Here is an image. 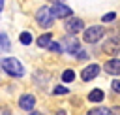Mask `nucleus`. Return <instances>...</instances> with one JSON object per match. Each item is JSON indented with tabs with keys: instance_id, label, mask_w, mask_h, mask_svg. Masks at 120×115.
I'll return each mask as SVG.
<instances>
[{
	"instance_id": "obj_1",
	"label": "nucleus",
	"mask_w": 120,
	"mask_h": 115,
	"mask_svg": "<svg viewBox=\"0 0 120 115\" xmlns=\"http://www.w3.org/2000/svg\"><path fill=\"white\" fill-rule=\"evenodd\" d=\"M2 70H4L6 74L13 75V77H21V75L24 74V68H22V64H21L17 58H11V57H8V58H2Z\"/></svg>"
},
{
	"instance_id": "obj_2",
	"label": "nucleus",
	"mask_w": 120,
	"mask_h": 115,
	"mask_svg": "<svg viewBox=\"0 0 120 115\" xmlns=\"http://www.w3.org/2000/svg\"><path fill=\"white\" fill-rule=\"evenodd\" d=\"M36 21H38V25H39L41 28H51L52 23H54V13H52V9L47 8V6L39 8L38 13H36Z\"/></svg>"
},
{
	"instance_id": "obj_3",
	"label": "nucleus",
	"mask_w": 120,
	"mask_h": 115,
	"mask_svg": "<svg viewBox=\"0 0 120 115\" xmlns=\"http://www.w3.org/2000/svg\"><path fill=\"white\" fill-rule=\"evenodd\" d=\"M60 43H62V49H64L66 53H71V55H79V53H81V43H79V40H77L73 34L66 36Z\"/></svg>"
},
{
	"instance_id": "obj_4",
	"label": "nucleus",
	"mask_w": 120,
	"mask_h": 115,
	"mask_svg": "<svg viewBox=\"0 0 120 115\" xmlns=\"http://www.w3.org/2000/svg\"><path fill=\"white\" fill-rule=\"evenodd\" d=\"M103 34H105V30L99 25L90 26V28H84V41L86 43H96V41H99L103 38Z\"/></svg>"
},
{
	"instance_id": "obj_5",
	"label": "nucleus",
	"mask_w": 120,
	"mask_h": 115,
	"mask_svg": "<svg viewBox=\"0 0 120 115\" xmlns=\"http://www.w3.org/2000/svg\"><path fill=\"white\" fill-rule=\"evenodd\" d=\"M84 28V23H82V19H79V17H69L68 21H66V30L69 32V34H77V32H81Z\"/></svg>"
},
{
	"instance_id": "obj_6",
	"label": "nucleus",
	"mask_w": 120,
	"mask_h": 115,
	"mask_svg": "<svg viewBox=\"0 0 120 115\" xmlns=\"http://www.w3.org/2000/svg\"><path fill=\"white\" fill-rule=\"evenodd\" d=\"M103 51H105V53H109V55H116V53L120 51V38H114V36H111V38L105 41V45H103Z\"/></svg>"
},
{
	"instance_id": "obj_7",
	"label": "nucleus",
	"mask_w": 120,
	"mask_h": 115,
	"mask_svg": "<svg viewBox=\"0 0 120 115\" xmlns=\"http://www.w3.org/2000/svg\"><path fill=\"white\" fill-rule=\"evenodd\" d=\"M51 9H52L54 17H58V19H69L71 17V9L68 6H64V4H54Z\"/></svg>"
},
{
	"instance_id": "obj_8",
	"label": "nucleus",
	"mask_w": 120,
	"mask_h": 115,
	"mask_svg": "<svg viewBox=\"0 0 120 115\" xmlns=\"http://www.w3.org/2000/svg\"><path fill=\"white\" fill-rule=\"evenodd\" d=\"M98 74H99V66H98V64H90V66H86V68L81 72V77H82V81H90V79H94Z\"/></svg>"
},
{
	"instance_id": "obj_9",
	"label": "nucleus",
	"mask_w": 120,
	"mask_h": 115,
	"mask_svg": "<svg viewBox=\"0 0 120 115\" xmlns=\"http://www.w3.org/2000/svg\"><path fill=\"white\" fill-rule=\"evenodd\" d=\"M103 68H105V72L111 74V75H120V60H118V58H111V60H107Z\"/></svg>"
},
{
	"instance_id": "obj_10",
	"label": "nucleus",
	"mask_w": 120,
	"mask_h": 115,
	"mask_svg": "<svg viewBox=\"0 0 120 115\" xmlns=\"http://www.w3.org/2000/svg\"><path fill=\"white\" fill-rule=\"evenodd\" d=\"M19 106H21L22 109L30 111V109H34V106H36V98H34L32 94H22V96L19 98Z\"/></svg>"
},
{
	"instance_id": "obj_11",
	"label": "nucleus",
	"mask_w": 120,
	"mask_h": 115,
	"mask_svg": "<svg viewBox=\"0 0 120 115\" xmlns=\"http://www.w3.org/2000/svg\"><path fill=\"white\" fill-rule=\"evenodd\" d=\"M39 47H49L51 43H52V36L51 34H43V36H39L38 38V41H36Z\"/></svg>"
},
{
	"instance_id": "obj_12",
	"label": "nucleus",
	"mask_w": 120,
	"mask_h": 115,
	"mask_svg": "<svg viewBox=\"0 0 120 115\" xmlns=\"http://www.w3.org/2000/svg\"><path fill=\"white\" fill-rule=\"evenodd\" d=\"M88 100H90V102H101V100H103V90L94 89V90L88 94Z\"/></svg>"
},
{
	"instance_id": "obj_13",
	"label": "nucleus",
	"mask_w": 120,
	"mask_h": 115,
	"mask_svg": "<svg viewBox=\"0 0 120 115\" xmlns=\"http://www.w3.org/2000/svg\"><path fill=\"white\" fill-rule=\"evenodd\" d=\"M88 115H111V109L107 107H94L88 111Z\"/></svg>"
},
{
	"instance_id": "obj_14",
	"label": "nucleus",
	"mask_w": 120,
	"mask_h": 115,
	"mask_svg": "<svg viewBox=\"0 0 120 115\" xmlns=\"http://www.w3.org/2000/svg\"><path fill=\"white\" fill-rule=\"evenodd\" d=\"M73 79H75L73 70H64V74H62V81H64V83H71Z\"/></svg>"
},
{
	"instance_id": "obj_15",
	"label": "nucleus",
	"mask_w": 120,
	"mask_h": 115,
	"mask_svg": "<svg viewBox=\"0 0 120 115\" xmlns=\"http://www.w3.org/2000/svg\"><path fill=\"white\" fill-rule=\"evenodd\" d=\"M0 43H2V49L4 51H9V40H8V34H0Z\"/></svg>"
},
{
	"instance_id": "obj_16",
	"label": "nucleus",
	"mask_w": 120,
	"mask_h": 115,
	"mask_svg": "<svg viewBox=\"0 0 120 115\" xmlns=\"http://www.w3.org/2000/svg\"><path fill=\"white\" fill-rule=\"evenodd\" d=\"M21 43H24V45L32 43V36H30V32H22V34H21Z\"/></svg>"
},
{
	"instance_id": "obj_17",
	"label": "nucleus",
	"mask_w": 120,
	"mask_h": 115,
	"mask_svg": "<svg viewBox=\"0 0 120 115\" xmlns=\"http://www.w3.org/2000/svg\"><path fill=\"white\" fill-rule=\"evenodd\" d=\"M114 17H116V13L111 11V13H105V15L101 17V21H103V23H111V21H114Z\"/></svg>"
},
{
	"instance_id": "obj_18",
	"label": "nucleus",
	"mask_w": 120,
	"mask_h": 115,
	"mask_svg": "<svg viewBox=\"0 0 120 115\" xmlns=\"http://www.w3.org/2000/svg\"><path fill=\"white\" fill-rule=\"evenodd\" d=\"M52 92H54V94H68L69 90H68L64 85H58V87H54V90H52Z\"/></svg>"
},
{
	"instance_id": "obj_19",
	"label": "nucleus",
	"mask_w": 120,
	"mask_h": 115,
	"mask_svg": "<svg viewBox=\"0 0 120 115\" xmlns=\"http://www.w3.org/2000/svg\"><path fill=\"white\" fill-rule=\"evenodd\" d=\"M49 49L54 51V53H60V51H62V43H54V41H52V43L49 45Z\"/></svg>"
},
{
	"instance_id": "obj_20",
	"label": "nucleus",
	"mask_w": 120,
	"mask_h": 115,
	"mask_svg": "<svg viewBox=\"0 0 120 115\" xmlns=\"http://www.w3.org/2000/svg\"><path fill=\"white\" fill-rule=\"evenodd\" d=\"M112 90H114L116 94H120V79H114V81H112Z\"/></svg>"
},
{
	"instance_id": "obj_21",
	"label": "nucleus",
	"mask_w": 120,
	"mask_h": 115,
	"mask_svg": "<svg viewBox=\"0 0 120 115\" xmlns=\"http://www.w3.org/2000/svg\"><path fill=\"white\" fill-rule=\"evenodd\" d=\"M51 2H52V4H60L62 0H51Z\"/></svg>"
},
{
	"instance_id": "obj_22",
	"label": "nucleus",
	"mask_w": 120,
	"mask_h": 115,
	"mask_svg": "<svg viewBox=\"0 0 120 115\" xmlns=\"http://www.w3.org/2000/svg\"><path fill=\"white\" fill-rule=\"evenodd\" d=\"M2 115H11V113H9V111H8V109H6V111H4V113H2Z\"/></svg>"
},
{
	"instance_id": "obj_23",
	"label": "nucleus",
	"mask_w": 120,
	"mask_h": 115,
	"mask_svg": "<svg viewBox=\"0 0 120 115\" xmlns=\"http://www.w3.org/2000/svg\"><path fill=\"white\" fill-rule=\"evenodd\" d=\"M30 115H41V113H30Z\"/></svg>"
}]
</instances>
